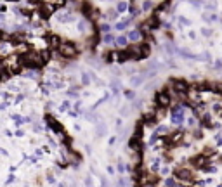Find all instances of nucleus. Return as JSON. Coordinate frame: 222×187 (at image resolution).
<instances>
[{
	"mask_svg": "<svg viewBox=\"0 0 222 187\" xmlns=\"http://www.w3.org/2000/svg\"><path fill=\"white\" fill-rule=\"evenodd\" d=\"M168 172H170V170H168V168H167V166H165V168H162V173H163V175H167V173H168Z\"/></svg>",
	"mask_w": 222,
	"mask_h": 187,
	"instance_id": "49530a36",
	"label": "nucleus"
},
{
	"mask_svg": "<svg viewBox=\"0 0 222 187\" xmlns=\"http://www.w3.org/2000/svg\"><path fill=\"white\" fill-rule=\"evenodd\" d=\"M194 120H196V118H189V120H187V125H189V127H193V125H194V123H196V121H194Z\"/></svg>",
	"mask_w": 222,
	"mask_h": 187,
	"instance_id": "a19ab883",
	"label": "nucleus"
},
{
	"mask_svg": "<svg viewBox=\"0 0 222 187\" xmlns=\"http://www.w3.org/2000/svg\"><path fill=\"white\" fill-rule=\"evenodd\" d=\"M128 147H130L132 153L141 154V153H142V142H141V139H137V137H130V139H128Z\"/></svg>",
	"mask_w": 222,
	"mask_h": 187,
	"instance_id": "0eeeda50",
	"label": "nucleus"
},
{
	"mask_svg": "<svg viewBox=\"0 0 222 187\" xmlns=\"http://www.w3.org/2000/svg\"><path fill=\"white\" fill-rule=\"evenodd\" d=\"M47 182H49V184H54V182H56L54 175H47Z\"/></svg>",
	"mask_w": 222,
	"mask_h": 187,
	"instance_id": "58836bf2",
	"label": "nucleus"
},
{
	"mask_svg": "<svg viewBox=\"0 0 222 187\" xmlns=\"http://www.w3.org/2000/svg\"><path fill=\"white\" fill-rule=\"evenodd\" d=\"M215 68H217V69H222V61H217V62H215Z\"/></svg>",
	"mask_w": 222,
	"mask_h": 187,
	"instance_id": "c03bdc74",
	"label": "nucleus"
},
{
	"mask_svg": "<svg viewBox=\"0 0 222 187\" xmlns=\"http://www.w3.org/2000/svg\"><path fill=\"white\" fill-rule=\"evenodd\" d=\"M78 54V49L73 42H62L61 47H59V56L64 57V59H73L75 56Z\"/></svg>",
	"mask_w": 222,
	"mask_h": 187,
	"instance_id": "f03ea898",
	"label": "nucleus"
},
{
	"mask_svg": "<svg viewBox=\"0 0 222 187\" xmlns=\"http://www.w3.org/2000/svg\"><path fill=\"white\" fill-rule=\"evenodd\" d=\"M193 5H194V7H201L203 4H201V2H193Z\"/></svg>",
	"mask_w": 222,
	"mask_h": 187,
	"instance_id": "de8ad7c7",
	"label": "nucleus"
},
{
	"mask_svg": "<svg viewBox=\"0 0 222 187\" xmlns=\"http://www.w3.org/2000/svg\"><path fill=\"white\" fill-rule=\"evenodd\" d=\"M167 133H168V127H165V125L156 127V135H167Z\"/></svg>",
	"mask_w": 222,
	"mask_h": 187,
	"instance_id": "5701e85b",
	"label": "nucleus"
},
{
	"mask_svg": "<svg viewBox=\"0 0 222 187\" xmlns=\"http://www.w3.org/2000/svg\"><path fill=\"white\" fill-rule=\"evenodd\" d=\"M19 62H21L23 68H28L31 71L40 69V68L45 66V62L42 61V56H40L38 50H28L26 54H21L19 56Z\"/></svg>",
	"mask_w": 222,
	"mask_h": 187,
	"instance_id": "f257e3e1",
	"label": "nucleus"
},
{
	"mask_svg": "<svg viewBox=\"0 0 222 187\" xmlns=\"http://www.w3.org/2000/svg\"><path fill=\"white\" fill-rule=\"evenodd\" d=\"M115 40H116V38H115L113 35H111V33H106V35L102 36V42H104V44H113Z\"/></svg>",
	"mask_w": 222,
	"mask_h": 187,
	"instance_id": "393cba45",
	"label": "nucleus"
},
{
	"mask_svg": "<svg viewBox=\"0 0 222 187\" xmlns=\"http://www.w3.org/2000/svg\"><path fill=\"white\" fill-rule=\"evenodd\" d=\"M115 59H116L118 62H127V61H130L132 57H130L128 49H122V50H116V52H115Z\"/></svg>",
	"mask_w": 222,
	"mask_h": 187,
	"instance_id": "9d476101",
	"label": "nucleus"
},
{
	"mask_svg": "<svg viewBox=\"0 0 222 187\" xmlns=\"http://www.w3.org/2000/svg\"><path fill=\"white\" fill-rule=\"evenodd\" d=\"M165 185H167V187H175L177 182H175V178H167V180H165Z\"/></svg>",
	"mask_w": 222,
	"mask_h": 187,
	"instance_id": "c756f323",
	"label": "nucleus"
},
{
	"mask_svg": "<svg viewBox=\"0 0 222 187\" xmlns=\"http://www.w3.org/2000/svg\"><path fill=\"white\" fill-rule=\"evenodd\" d=\"M139 45H141V50H142V57H148L151 54V45L146 44V42H141Z\"/></svg>",
	"mask_w": 222,
	"mask_h": 187,
	"instance_id": "ddd939ff",
	"label": "nucleus"
},
{
	"mask_svg": "<svg viewBox=\"0 0 222 187\" xmlns=\"http://www.w3.org/2000/svg\"><path fill=\"white\" fill-rule=\"evenodd\" d=\"M127 7H128V4H127V2H118V4H116V12H118V14H122L123 11H127Z\"/></svg>",
	"mask_w": 222,
	"mask_h": 187,
	"instance_id": "b1692460",
	"label": "nucleus"
},
{
	"mask_svg": "<svg viewBox=\"0 0 222 187\" xmlns=\"http://www.w3.org/2000/svg\"><path fill=\"white\" fill-rule=\"evenodd\" d=\"M154 114H156V120H162V118H165V114H167V109H165V108H156Z\"/></svg>",
	"mask_w": 222,
	"mask_h": 187,
	"instance_id": "412c9836",
	"label": "nucleus"
},
{
	"mask_svg": "<svg viewBox=\"0 0 222 187\" xmlns=\"http://www.w3.org/2000/svg\"><path fill=\"white\" fill-rule=\"evenodd\" d=\"M80 106H82V102H80V100H78V102H75V106H73V108H75V109H76V111H80Z\"/></svg>",
	"mask_w": 222,
	"mask_h": 187,
	"instance_id": "37998d69",
	"label": "nucleus"
},
{
	"mask_svg": "<svg viewBox=\"0 0 222 187\" xmlns=\"http://www.w3.org/2000/svg\"><path fill=\"white\" fill-rule=\"evenodd\" d=\"M68 109H70V100H62L61 106H59V111L64 113V111H68Z\"/></svg>",
	"mask_w": 222,
	"mask_h": 187,
	"instance_id": "bb28decb",
	"label": "nucleus"
},
{
	"mask_svg": "<svg viewBox=\"0 0 222 187\" xmlns=\"http://www.w3.org/2000/svg\"><path fill=\"white\" fill-rule=\"evenodd\" d=\"M201 127H207V128H212L213 127V123H212V114H208V113H205L203 116H201Z\"/></svg>",
	"mask_w": 222,
	"mask_h": 187,
	"instance_id": "f8f14e48",
	"label": "nucleus"
},
{
	"mask_svg": "<svg viewBox=\"0 0 222 187\" xmlns=\"http://www.w3.org/2000/svg\"><path fill=\"white\" fill-rule=\"evenodd\" d=\"M213 153H215V147H212V145H207V147H205V149L201 151V154H203L205 158H208V156H212Z\"/></svg>",
	"mask_w": 222,
	"mask_h": 187,
	"instance_id": "aec40b11",
	"label": "nucleus"
},
{
	"mask_svg": "<svg viewBox=\"0 0 222 187\" xmlns=\"http://www.w3.org/2000/svg\"><path fill=\"white\" fill-rule=\"evenodd\" d=\"M201 35H205V36H210V35H212V31H210V30H207V28H203V30H201Z\"/></svg>",
	"mask_w": 222,
	"mask_h": 187,
	"instance_id": "e433bc0d",
	"label": "nucleus"
},
{
	"mask_svg": "<svg viewBox=\"0 0 222 187\" xmlns=\"http://www.w3.org/2000/svg\"><path fill=\"white\" fill-rule=\"evenodd\" d=\"M219 161H220V163H222V154H220V156H219Z\"/></svg>",
	"mask_w": 222,
	"mask_h": 187,
	"instance_id": "09e8293b",
	"label": "nucleus"
},
{
	"mask_svg": "<svg viewBox=\"0 0 222 187\" xmlns=\"http://www.w3.org/2000/svg\"><path fill=\"white\" fill-rule=\"evenodd\" d=\"M40 56H42V61H43V62H47V61L51 59V56H52V54H51V50H49V49H43V50H40Z\"/></svg>",
	"mask_w": 222,
	"mask_h": 187,
	"instance_id": "a211bd4d",
	"label": "nucleus"
},
{
	"mask_svg": "<svg viewBox=\"0 0 222 187\" xmlns=\"http://www.w3.org/2000/svg\"><path fill=\"white\" fill-rule=\"evenodd\" d=\"M144 23L148 24V28L149 30H156V28H160V17H158V14H153V16H149L146 21H144Z\"/></svg>",
	"mask_w": 222,
	"mask_h": 187,
	"instance_id": "1a4fd4ad",
	"label": "nucleus"
},
{
	"mask_svg": "<svg viewBox=\"0 0 222 187\" xmlns=\"http://www.w3.org/2000/svg\"><path fill=\"white\" fill-rule=\"evenodd\" d=\"M173 175L177 180H181V182H193L194 180V173L187 168H175L173 170Z\"/></svg>",
	"mask_w": 222,
	"mask_h": 187,
	"instance_id": "39448f33",
	"label": "nucleus"
},
{
	"mask_svg": "<svg viewBox=\"0 0 222 187\" xmlns=\"http://www.w3.org/2000/svg\"><path fill=\"white\" fill-rule=\"evenodd\" d=\"M33 130H35V132H42V125H40V123L33 125Z\"/></svg>",
	"mask_w": 222,
	"mask_h": 187,
	"instance_id": "4c0bfd02",
	"label": "nucleus"
},
{
	"mask_svg": "<svg viewBox=\"0 0 222 187\" xmlns=\"http://www.w3.org/2000/svg\"><path fill=\"white\" fill-rule=\"evenodd\" d=\"M125 97H127L128 100H134V99H136V92H134V90H125Z\"/></svg>",
	"mask_w": 222,
	"mask_h": 187,
	"instance_id": "cd10ccee",
	"label": "nucleus"
},
{
	"mask_svg": "<svg viewBox=\"0 0 222 187\" xmlns=\"http://www.w3.org/2000/svg\"><path fill=\"white\" fill-rule=\"evenodd\" d=\"M90 78H94V75L83 73V75H82V83H83V85H88V81H90Z\"/></svg>",
	"mask_w": 222,
	"mask_h": 187,
	"instance_id": "a878e982",
	"label": "nucleus"
},
{
	"mask_svg": "<svg viewBox=\"0 0 222 187\" xmlns=\"http://www.w3.org/2000/svg\"><path fill=\"white\" fill-rule=\"evenodd\" d=\"M207 7H208V11H215V9H217V4H213V2H208V4H207Z\"/></svg>",
	"mask_w": 222,
	"mask_h": 187,
	"instance_id": "f704fd0d",
	"label": "nucleus"
},
{
	"mask_svg": "<svg viewBox=\"0 0 222 187\" xmlns=\"http://www.w3.org/2000/svg\"><path fill=\"white\" fill-rule=\"evenodd\" d=\"M14 135H17V137H23V135H25V132L19 128V130H16V133H14Z\"/></svg>",
	"mask_w": 222,
	"mask_h": 187,
	"instance_id": "ea45409f",
	"label": "nucleus"
},
{
	"mask_svg": "<svg viewBox=\"0 0 222 187\" xmlns=\"http://www.w3.org/2000/svg\"><path fill=\"white\" fill-rule=\"evenodd\" d=\"M45 123H47V127H51V128H52V130H54V132H56L57 135L64 137V133H66V132H64V128L61 127V123H59V121H57V120H56L54 116L47 114V116H45Z\"/></svg>",
	"mask_w": 222,
	"mask_h": 187,
	"instance_id": "423d86ee",
	"label": "nucleus"
},
{
	"mask_svg": "<svg viewBox=\"0 0 222 187\" xmlns=\"http://www.w3.org/2000/svg\"><path fill=\"white\" fill-rule=\"evenodd\" d=\"M2 40H5V33H4L2 30H0V42H2Z\"/></svg>",
	"mask_w": 222,
	"mask_h": 187,
	"instance_id": "a18cd8bd",
	"label": "nucleus"
},
{
	"mask_svg": "<svg viewBox=\"0 0 222 187\" xmlns=\"http://www.w3.org/2000/svg\"><path fill=\"white\" fill-rule=\"evenodd\" d=\"M115 44H116L118 47H127V44H128V38H127L125 35H120V36H116Z\"/></svg>",
	"mask_w": 222,
	"mask_h": 187,
	"instance_id": "4468645a",
	"label": "nucleus"
},
{
	"mask_svg": "<svg viewBox=\"0 0 222 187\" xmlns=\"http://www.w3.org/2000/svg\"><path fill=\"white\" fill-rule=\"evenodd\" d=\"M184 104H177V106L172 108V123L173 125H182L184 123Z\"/></svg>",
	"mask_w": 222,
	"mask_h": 187,
	"instance_id": "20e7f679",
	"label": "nucleus"
},
{
	"mask_svg": "<svg viewBox=\"0 0 222 187\" xmlns=\"http://www.w3.org/2000/svg\"><path fill=\"white\" fill-rule=\"evenodd\" d=\"M23 99H25V94H19V95L16 97V100H14V102H16V104H19V102L23 100Z\"/></svg>",
	"mask_w": 222,
	"mask_h": 187,
	"instance_id": "c9c22d12",
	"label": "nucleus"
},
{
	"mask_svg": "<svg viewBox=\"0 0 222 187\" xmlns=\"http://www.w3.org/2000/svg\"><path fill=\"white\" fill-rule=\"evenodd\" d=\"M116 170H118V173H120V175H123V172H125V165H123L122 161H118V165H116Z\"/></svg>",
	"mask_w": 222,
	"mask_h": 187,
	"instance_id": "7c9ffc66",
	"label": "nucleus"
},
{
	"mask_svg": "<svg viewBox=\"0 0 222 187\" xmlns=\"http://www.w3.org/2000/svg\"><path fill=\"white\" fill-rule=\"evenodd\" d=\"M47 42H49V45L51 47H61V44H62V42H61V38L57 36V35H47Z\"/></svg>",
	"mask_w": 222,
	"mask_h": 187,
	"instance_id": "9b49d317",
	"label": "nucleus"
},
{
	"mask_svg": "<svg viewBox=\"0 0 222 187\" xmlns=\"http://www.w3.org/2000/svg\"><path fill=\"white\" fill-rule=\"evenodd\" d=\"M153 5H154L153 2H142V4H141V7H142V11H149V9H151Z\"/></svg>",
	"mask_w": 222,
	"mask_h": 187,
	"instance_id": "c85d7f7f",
	"label": "nucleus"
},
{
	"mask_svg": "<svg viewBox=\"0 0 222 187\" xmlns=\"http://www.w3.org/2000/svg\"><path fill=\"white\" fill-rule=\"evenodd\" d=\"M78 30H80V31H85V23H78Z\"/></svg>",
	"mask_w": 222,
	"mask_h": 187,
	"instance_id": "79ce46f5",
	"label": "nucleus"
},
{
	"mask_svg": "<svg viewBox=\"0 0 222 187\" xmlns=\"http://www.w3.org/2000/svg\"><path fill=\"white\" fill-rule=\"evenodd\" d=\"M179 21H181V24H182V26H189V24H191V21L186 19V17H179Z\"/></svg>",
	"mask_w": 222,
	"mask_h": 187,
	"instance_id": "473e14b6",
	"label": "nucleus"
},
{
	"mask_svg": "<svg viewBox=\"0 0 222 187\" xmlns=\"http://www.w3.org/2000/svg\"><path fill=\"white\" fill-rule=\"evenodd\" d=\"M154 100H156V106L158 108H168L170 102H172V95H170V90L165 89L162 92H156V95H154Z\"/></svg>",
	"mask_w": 222,
	"mask_h": 187,
	"instance_id": "7ed1b4c3",
	"label": "nucleus"
},
{
	"mask_svg": "<svg viewBox=\"0 0 222 187\" xmlns=\"http://www.w3.org/2000/svg\"><path fill=\"white\" fill-rule=\"evenodd\" d=\"M128 11H130V16H132V17H136V16L141 12V9H137V4H136V2L128 4Z\"/></svg>",
	"mask_w": 222,
	"mask_h": 187,
	"instance_id": "dca6fc26",
	"label": "nucleus"
},
{
	"mask_svg": "<svg viewBox=\"0 0 222 187\" xmlns=\"http://www.w3.org/2000/svg\"><path fill=\"white\" fill-rule=\"evenodd\" d=\"M142 76L141 75H137V76H132L130 78V83H132V87H137V85H141V83H142Z\"/></svg>",
	"mask_w": 222,
	"mask_h": 187,
	"instance_id": "f3484780",
	"label": "nucleus"
},
{
	"mask_svg": "<svg viewBox=\"0 0 222 187\" xmlns=\"http://www.w3.org/2000/svg\"><path fill=\"white\" fill-rule=\"evenodd\" d=\"M85 185H87V187H94V182H92L90 177H87V178H85Z\"/></svg>",
	"mask_w": 222,
	"mask_h": 187,
	"instance_id": "72a5a7b5",
	"label": "nucleus"
},
{
	"mask_svg": "<svg viewBox=\"0 0 222 187\" xmlns=\"http://www.w3.org/2000/svg\"><path fill=\"white\" fill-rule=\"evenodd\" d=\"M128 23H130V19H125V21H122V23H116L115 28H116L118 31H122V30H125V28L128 26Z\"/></svg>",
	"mask_w": 222,
	"mask_h": 187,
	"instance_id": "4be33fe9",
	"label": "nucleus"
},
{
	"mask_svg": "<svg viewBox=\"0 0 222 187\" xmlns=\"http://www.w3.org/2000/svg\"><path fill=\"white\" fill-rule=\"evenodd\" d=\"M12 120L16 121V125H17V127H21L23 123H28V121H31L30 118H23V116H19V114H12Z\"/></svg>",
	"mask_w": 222,
	"mask_h": 187,
	"instance_id": "2eb2a0df",
	"label": "nucleus"
},
{
	"mask_svg": "<svg viewBox=\"0 0 222 187\" xmlns=\"http://www.w3.org/2000/svg\"><path fill=\"white\" fill-rule=\"evenodd\" d=\"M37 12L40 14V17H42V19H49V17H51V14H52V9H51L49 2H43V4H40V5H38Z\"/></svg>",
	"mask_w": 222,
	"mask_h": 187,
	"instance_id": "6e6552de",
	"label": "nucleus"
},
{
	"mask_svg": "<svg viewBox=\"0 0 222 187\" xmlns=\"http://www.w3.org/2000/svg\"><path fill=\"white\" fill-rule=\"evenodd\" d=\"M97 42H99V36H97V35H92L90 38H88V40H87V45L94 49V47H96V44H97Z\"/></svg>",
	"mask_w": 222,
	"mask_h": 187,
	"instance_id": "6ab92c4d",
	"label": "nucleus"
},
{
	"mask_svg": "<svg viewBox=\"0 0 222 187\" xmlns=\"http://www.w3.org/2000/svg\"><path fill=\"white\" fill-rule=\"evenodd\" d=\"M99 30H101V31H102V33H104V35H106V33H108V31H109V24H106V23H102V24H101V26H99Z\"/></svg>",
	"mask_w": 222,
	"mask_h": 187,
	"instance_id": "2f4dec72",
	"label": "nucleus"
}]
</instances>
